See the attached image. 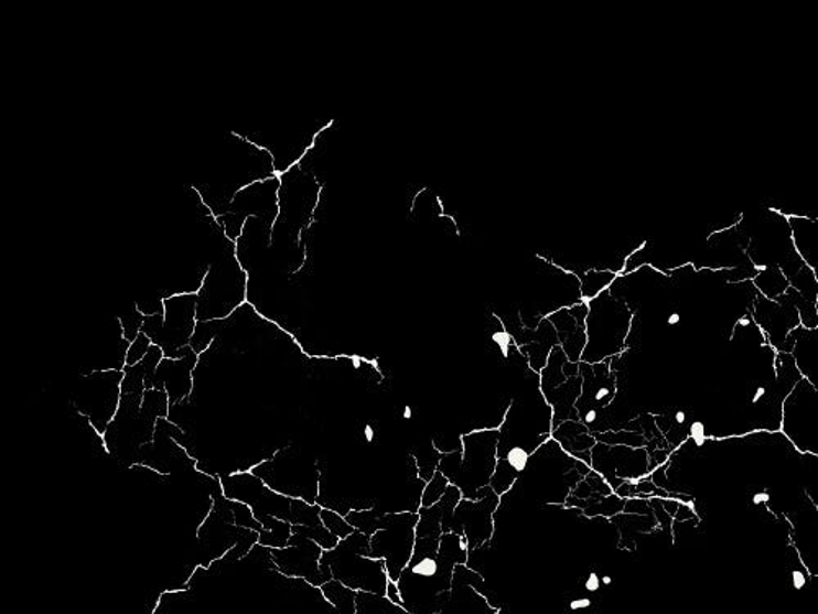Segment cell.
Listing matches in <instances>:
<instances>
[{
  "label": "cell",
  "mask_w": 818,
  "mask_h": 614,
  "mask_svg": "<svg viewBox=\"0 0 818 614\" xmlns=\"http://www.w3.org/2000/svg\"><path fill=\"white\" fill-rule=\"evenodd\" d=\"M222 325L223 320H219V322H198L194 336L191 340V347L194 349V353H197L198 356L204 354L212 346L216 336H218Z\"/></svg>",
  "instance_id": "cell-35"
},
{
  "label": "cell",
  "mask_w": 818,
  "mask_h": 614,
  "mask_svg": "<svg viewBox=\"0 0 818 614\" xmlns=\"http://www.w3.org/2000/svg\"><path fill=\"white\" fill-rule=\"evenodd\" d=\"M586 303V346L580 363H604L624 354L635 313L611 295L610 289Z\"/></svg>",
  "instance_id": "cell-5"
},
{
  "label": "cell",
  "mask_w": 818,
  "mask_h": 614,
  "mask_svg": "<svg viewBox=\"0 0 818 614\" xmlns=\"http://www.w3.org/2000/svg\"><path fill=\"white\" fill-rule=\"evenodd\" d=\"M400 418L403 421H412L416 418V408L411 407V405H405L403 408H401Z\"/></svg>",
  "instance_id": "cell-46"
},
{
  "label": "cell",
  "mask_w": 818,
  "mask_h": 614,
  "mask_svg": "<svg viewBox=\"0 0 818 614\" xmlns=\"http://www.w3.org/2000/svg\"><path fill=\"white\" fill-rule=\"evenodd\" d=\"M752 286L765 299L777 300L789 289V280L777 266H767V268L758 269L755 278L752 279Z\"/></svg>",
  "instance_id": "cell-28"
},
{
  "label": "cell",
  "mask_w": 818,
  "mask_h": 614,
  "mask_svg": "<svg viewBox=\"0 0 818 614\" xmlns=\"http://www.w3.org/2000/svg\"><path fill=\"white\" fill-rule=\"evenodd\" d=\"M418 513H381L377 532L370 536V558L385 560L390 582L397 583L411 560L416 545Z\"/></svg>",
  "instance_id": "cell-9"
},
{
  "label": "cell",
  "mask_w": 818,
  "mask_h": 614,
  "mask_svg": "<svg viewBox=\"0 0 818 614\" xmlns=\"http://www.w3.org/2000/svg\"><path fill=\"white\" fill-rule=\"evenodd\" d=\"M321 506L310 505V503L303 500H295L293 498L292 506V525L306 526V528H321Z\"/></svg>",
  "instance_id": "cell-34"
},
{
  "label": "cell",
  "mask_w": 818,
  "mask_h": 614,
  "mask_svg": "<svg viewBox=\"0 0 818 614\" xmlns=\"http://www.w3.org/2000/svg\"><path fill=\"white\" fill-rule=\"evenodd\" d=\"M786 353L793 357L803 379L818 389L817 330H807L803 325L797 326L787 336Z\"/></svg>",
  "instance_id": "cell-24"
},
{
  "label": "cell",
  "mask_w": 818,
  "mask_h": 614,
  "mask_svg": "<svg viewBox=\"0 0 818 614\" xmlns=\"http://www.w3.org/2000/svg\"><path fill=\"white\" fill-rule=\"evenodd\" d=\"M251 472L277 494L316 505L320 495V464L308 449L287 444L272 457L256 465Z\"/></svg>",
  "instance_id": "cell-7"
},
{
  "label": "cell",
  "mask_w": 818,
  "mask_h": 614,
  "mask_svg": "<svg viewBox=\"0 0 818 614\" xmlns=\"http://www.w3.org/2000/svg\"><path fill=\"white\" fill-rule=\"evenodd\" d=\"M601 582H603V586H611L613 585V577L611 575H603L601 577Z\"/></svg>",
  "instance_id": "cell-49"
},
{
  "label": "cell",
  "mask_w": 818,
  "mask_h": 614,
  "mask_svg": "<svg viewBox=\"0 0 818 614\" xmlns=\"http://www.w3.org/2000/svg\"><path fill=\"white\" fill-rule=\"evenodd\" d=\"M409 454L412 455L416 465H418L419 478H422V481L428 484V482L434 477L435 472H438L439 462H441L442 457L441 452L434 448L432 438L431 440L422 441L419 446L412 448L411 451H409Z\"/></svg>",
  "instance_id": "cell-29"
},
{
  "label": "cell",
  "mask_w": 818,
  "mask_h": 614,
  "mask_svg": "<svg viewBox=\"0 0 818 614\" xmlns=\"http://www.w3.org/2000/svg\"><path fill=\"white\" fill-rule=\"evenodd\" d=\"M323 552V548L313 539L299 535V532H292L287 548L270 549L277 572L289 579L305 580L317 589L333 580L330 570L321 567L320 560Z\"/></svg>",
  "instance_id": "cell-17"
},
{
  "label": "cell",
  "mask_w": 818,
  "mask_h": 614,
  "mask_svg": "<svg viewBox=\"0 0 818 614\" xmlns=\"http://www.w3.org/2000/svg\"><path fill=\"white\" fill-rule=\"evenodd\" d=\"M197 295H174L164 300V325L155 340L164 357L181 359L191 353L197 328Z\"/></svg>",
  "instance_id": "cell-16"
},
{
  "label": "cell",
  "mask_w": 818,
  "mask_h": 614,
  "mask_svg": "<svg viewBox=\"0 0 818 614\" xmlns=\"http://www.w3.org/2000/svg\"><path fill=\"white\" fill-rule=\"evenodd\" d=\"M198 354L191 351L181 359H164L159 363L158 369L147 383V390H162L168 394L171 407L191 398L194 391V373L197 369Z\"/></svg>",
  "instance_id": "cell-20"
},
{
  "label": "cell",
  "mask_w": 818,
  "mask_h": 614,
  "mask_svg": "<svg viewBox=\"0 0 818 614\" xmlns=\"http://www.w3.org/2000/svg\"><path fill=\"white\" fill-rule=\"evenodd\" d=\"M320 516L324 528H326L331 535L336 536L340 541L341 539L349 538V536L356 531V529L347 523L346 516L340 515V513L323 508L321 509Z\"/></svg>",
  "instance_id": "cell-36"
},
{
  "label": "cell",
  "mask_w": 818,
  "mask_h": 614,
  "mask_svg": "<svg viewBox=\"0 0 818 614\" xmlns=\"http://www.w3.org/2000/svg\"><path fill=\"white\" fill-rule=\"evenodd\" d=\"M581 586H583L584 593H588V595H596V593H600L601 589H603L600 573H598L596 570H591V572L584 577Z\"/></svg>",
  "instance_id": "cell-41"
},
{
  "label": "cell",
  "mask_w": 818,
  "mask_h": 614,
  "mask_svg": "<svg viewBox=\"0 0 818 614\" xmlns=\"http://www.w3.org/2000/svg\"><path fill=\"white\" fill-rule=\"evenodd\" d=\"M449 485L451 484H449L448 478L441 472H435L434 477L426 484L424 492H422V508H429V506H434L435 503L441 502L445 492H448Z\"/></svg>",
  "instance_id": "cell-38"
},
{
  "label": "cell",
  "mask_w": 818,
  "mask_h": 614,
  "mask_svg": "<svg viewBox=\"0 0 818 614\" xmlns=\"http://www.w3.org/2000/svg\"><path fill=\"white\" fill-rule=\"evenodd\" d=\"M588 303L581 302L570 309L559 310L549 316L559 337V346L570 363H580L586 346Z\"/></svg>",
  "instance_id": "cell-22"
},
{
  "label": "cell",
  "mask_w": 818,
  "mask_h": 614,
  "mask_svg": "<svg viewBox=\"0 0 818 614\" xmlns=\"http://www.w3.org/2000/svg\"><path fill=\"white\" fill-rule=\"evenodd\" d=\"M593 605H594V602L590 595H578V596H574V599H571L570 602L567 603V612L568 613L586 612V610L593 608Z\"/></svg>",
  "instance_id": "cell-42"
},
{
  "label": "cell",
  "mask_w": 818,
  "mask_h": 614,
  "mask_svg": "<svg viewBox=\"0 0 818 614\" xmlns=\"http://www.w3.org/2000/svg\"><path fill=\"white\" fill-rule=\"evenodd\" d=\"M279 175L256 182L239 191L229 204L226 214L218 218L219 224L225 228L226 236L232 241H238L243 226L251 217L263 218V220L276 224L279 217Z\"/></svg>",
  "instance_id": "cell-14"
},
{
  "label": "cell",
  "mask_w": 818,
  "mask_h": 614,
  "mask_svg": "<svg viewBox=\"0 0 818 614\" xmlns=\"http://www.w3.org/2000/svg\"><path fill=\"white\" fill-rule=\"evenodd\" d=\"M672 421H675L678 427H686V423H688V413H686L685 410H676L675 414H672Z\"/></svg>",
  "instance_id": "cell-47"
},
{
  "label": "cell",
  "mask_w": 818,
  "mask_h": 614,
  "mask_svg": "<svg viewBox=\"0 0 818 614\" xmlns=\"http://www.w3.org/2000/svg\"><path fill=\"white\" fill-rule=\"evenodd\" d=\"M255 518L263 526L257 545L269 549H283L289 546L290 538H292V523L266 515H255Z\"/></svg>",
  "instance_id": "cell-27"
},
{
  "label": "cell",
  "mask_w": 818,
  "mask_h": 614,
  "mask_svg": "<svg viewBox=\"0 0 818 614\" xmlns=\"http://www.w3.org/2000/svg\"><path fill=\"white\" fill-rule=\"evenodd\" d=\"M552 440L570 457L591 465V451L596 446V440L590 428L584 427L580 421H564L552 431Z\"/></svg>",
  "instance_id": "cell-25"
},
{
  "label": "cell",
  "mask_w": 818,
  "mask_h": 614,
  "mask_svg": "<svg viewBox=\"0 0 818 614\" xmlns=\"http://www.w3.org/2000/svg\"><path fill=\"white\" fill-rule=\"evenodd\" d=\"M461 500V491L449 485L441 502L419 508L415 551L397 582L403 608L409 613H441L451 595L455 567L469 562L466 539L442 532V518L454 511Z\"/></svg>",
  "instance_id": "cell-1"
},
{
  "label": "cell",
  "mask_w": 818,
  "mask_h": 614,
  "mask_svg": "<svg viewBox=\"0 0 818 614\" xmlns=\"http://www.w3.org/2000/svg\"><path fill=\"white\" fill-rule=\"evenodd\" d=\"M356 614H412L403 606L395 605L387 596L357 592Z\"/></svg>",
  "instance_id": "cell-31"
},
{
  "label": "cell",
  "mask_w": 818,
  "mask_h": 614,
  "mask_svg": "<svg viewBox=\"0 0 818 614\" xmlns=\"http://www.w3.org/2000/svg\"><path fill=\"white\" fill-rule=\"evenodd\" d=\"M581 302L580 279L543 256H537L532 272L527 276L524 299L516 306L520 323L526 328L536 330L552 313Z\"/></svg>",
  "instance_id": "cell-4"
},
{
  "label": "cell",
  "mask_w": 818,
  "mask_h": 614,
  "mask_svg": "<svg viewBox=\"0 0 818 614\" xmlns=\"http://www.w3.org/2000/svg\"><path fill=\"white\" fill-rule=\"evenodd\" d=\"M679 323H681V313L679 312L669 313L668 319H666V325L678 326Z\"/></svg>",
  "instance_id": "cell-48"
},
{
  "label": "cell",
  "mask_w": 818,
  "mask_h": 614,
  "mask_svg": "<svg viewBox=\"0 0 818 614\" xmlns=\"http://www.w3.org/2000/svg\"><path fill=\"white\" fill-rule=\"evenodd\" d=\"M708 424L704 423V421L696 420L692 421L691 424H689L688 428V437L689 440H698V438H704L708 437Z\"/></svg>",
  "instance_id": "cell-43"
},
{
  "label": "cell",
  "mask_w": 818,
  "mask_h": 614,
  "mask_svg": "<svg viewBox=\"0 0 818 614\" xmlns=\"http://www.w3.org/2000/svg\"><path fill=\"white\" fill-rule=\"evenodd\" d=\"M123 377L120 370H99L83 374L74 387V410L87 418L103 437L120 408Z\"/></svg>",
  "instance_id": "cell-10"
},
{
  "label": "cell",
  "mask_w": 818,
  "mask_h": 614,
  "mask_svg": "<svg viewBox=\"0 0 818 614\" xmlns=\"http://www.w3.org/2000/svg\"><path fill=\"white\" fill-rule=\"evenodd\" d=\"M292 532H299V535L306 536V538L313 539L316 545L323 548V551H331L336 548L340 539L336 536L331 535L324 526L321 528H306V526L292 525Z\"/></svg>",
  "instance_id": "cell-39"
},
{
  "label": "cell",
  "mask_w": 818,
  "mask_h": 614,
  "mask_svg": "<svg viewBox=\"0 0 818 614\" xmlns=\"http://www.w3.org/2000/svg\"><path fill=\"white\" fill-rule=\"evenodd\" d=\"M472 569L466 565H458L452 579L451 595L445 602L444 608L439 614H496L498 610L489 605L485 596L476 592L475 586L470 583Z\"/></svg>",
  "instance_id": "cell-23"
},
{
  "label": "cell",
  "mask_w": 818,
  "mask_h": 614,
  "mask_svg": "<svg viewBox=\"0 0 818 614\" xmlns=\"http://www.w3.org/2000/svg\"><path fill=\"white\" fill-rule=\"evenodd\" d=\"M171 403L165 391L150 389L144 391L141 413L153 417L155 420H168Z\"/></svg>",
  "instance_id": "cell-33"
},
{
  "label": "cell",
  "mask_w": 818,
  "mask_h": 614,
  "mask_svg": "<svg viewBox=\"0 0 818 614\" xmlns=\"http://www.w3.org/2000/svg\"><path fill=\"white\" fill-rule=\"evenodd\" d=\"M385 596H387V599L390 600L391 603H395V605L403 606V602H401L400 590H398L397 583L388 582L387 595Z\"/></svg>",
  "instance_id": "cell-44"
},
{
  "label": "cell",
  "mask_w": 818,
  "mask_h": 614,
  "mask_svg": "<svg viewBox=\"0 0 818 614\" xmlns=\"http://www.w3.org/2000/svg\"><path fill=\"white\" fill-rule=\"evenodd\" d=\"M581 394L578 398V417L588 410H598L603 413L617 395V373L611 369V359L604 363H580Z\"/></svg>",
  "instance_id": "cell-21"
},
{
  "label": "cell",
  "mask_w": 818,
  "mask_h": 614,
  "mask_svg": "<svg viewBox=\"0 0 818 614\" xmlns=\"http://www.w3.org/2000/svg\"><path fill=\"white\" fill-rule=\"evenodd\" d=\"M615 278H617V274H614V272L601 271V269H590V271L578 276L583 302H590V300L596 299L598 295L606 292L613 286Z\"/></svg>",
  "instance_id": "cell-30"
},
{
  "label": "cell",
  "mask_w": 818,
  "mask_h": 614,
  "mask_svg": "<svg viewBox=\"0 0 818 614\" xmlns=\"http://www.w3.org/2000/svg\"><path fill=\"white\" fill-rule=\"evenodd\" d=\"M750 313L753 322L762 330L766 344L777 353H786L787 336L800 326L799 313L786 293L777 300H767L756 293Z\"/></svg>",
  "instance_id": "cell-18"
},
{
  "label": "cell",
  "mask_w": 818,
  "mask_h": 614,
  "mask_svg": "<svg viewBox=\"0 0 818 614\" xmlns=\"http://www.w3.org/2000/svg\"><path fill=\"white\" fill-rule=\"evenodd\" d=\"M790 228V241L794 251L800 259L817 272L818 269V225L814 218L806 215H793L787 217Z\"/></svg>",
  "instance_id": "cell-26"
},
{
  "label": "cell",
  "mask_w": 818,
  "mask_h": 614,
  "mask_svg": "<svg viewBox=\"0 0 818 614\" xmlns=\"http://www.w3.org/2000/svg\"><path fill=\"white\" fill-rule=\"evenodd\" d=\"M320 563L346 589L387 595L390 579L385 560L370 558V538L362 532L354 531L349 538L341 539L336 548L324 551Z\"/></svg>",
  "instance_id": "cell-6"
},
{
  "label": "cell",
  "mask_w": 818,
  "mask_h": 614,
  "mask_svg": "<svg viewBox=\"0 0 818 614\" xmlns=\"http://www.w3.org/2000/svg\"><path fill=\"white\" fill-rule=\"evenodd\" d=\"M539 376L540 391L553 410L552 431L564 421H580L574 408L583 384L580 363H570L562 347L556 346Z\"/></svg>",
  "instance_id": "cell-11"
},
{
  "label": "cell",
  "mask_w": 818,
  "mask_h": 614,
  "mask_svg": "<svg viewBox=\"0 0 818 614\" xmlns=\"http://www.w3.org/2000/svg\"><path fill=\"white\" fill-rule=\"evenodd\" d=\"M118 320H120L121 328H123L125 340L133 343V341L140 336L147 316L138 310L137 303H134V305H131L123 315L118 316Z\"/></svg>",
  "instance_id": "cell-37"
},
{
  "label": "cell",
  "mask_w": 818,
  "mask_h": 614,
  "mask_svg": "<svg viewBox=\"0 0 818 614\" xmlns=\"http://www.w3.org/2000/svg\"><path fill=\"white\" fill-rule=\"evenodd\" d=\"M502 498L489 491L482 500L462 498L454 511L442 518V532H454L466 539L469 554L492 542L495 536V516Z\"/></svg>",
  "instance_id": "cell-13"
},
{
  "label": "cell",
  "mask_w": 818,
  "mask_h": 614,
  "mask_svg": "<svg viewBox=\"0 0 818 614\" xmlns=\"http://www.w3.org/2000/svg\"><path fill=\"white\" fill-rule=\"evenodd\" d=\"M563 506L578 509L588 518H596V516L611 518L624 509L625 500L614 494L613 488L600 474L591 471L583 481L578 482Z\"/></svg>",
  "instance_id": "cell-19"
},
{
  "label": "cell",
  "mask_w": 818,
  "mask_h": 614,
  "mask_svg": "<svg viewBox=\"0 0 818 614\" xmlns=\"http://www.w3.org/2000/svg\"><path fill=\"white\" fill-rule=\"evenodd\" d=\"M499 431H473L463 434L462 451L442 454L438 471L449 484L461 491L465 500H482L492 487L498 464Z\"/></svg>",
  "instance_id": "cell-3"
},
{
  "label": "cell",
  "mask_w": 818,
  "mask_h": 614,
  "mask_svg": "<svg viewBox=\"0 0 818 614\" xmlns=\"http://www.w3.org/2000/svg\"><path fill=\"white\" fill-rule=\"evenodd\" d=\"M552 407L540 391V376L527 369L520 376V387L512 398L498 430V459L512 448H524L536 454L547 441L552 440Z\"/></svg>",
  "instance_id": "cell-2"
},
{
  "label": "cell",
  "mask_w": 818,
  "mask_h": 614,
  "mask_svg": "<svg viewBox=\"0 0 818 614\" xmlns=\"http://www.w3.org/2000/svg\"><path fill=\"white\" fill-rule=\"evenodd\" d=\"M771 495L767 494L766 491L758 492V494L752 495V498H750V502H752L753 506H760V505H766V503H769Z\"/></svg>",
  "instance_id": "cell-45"
},
{
  "label": "cell",
  "mask_w": 818,
  "mask_h": 614,
  "mask_svg": "<svg viewBox=\"0 0 818 614\" xmlns=\"http://www.w3.org/2000/svg\"><path fill=\"white\" fill-rule=\"evenodd\" d=\"M818 389L800 379L783 401V420L779 430L786 434L797 451L818 454Z\"/></svg>",
  "instance_id": "cell-12"
},
{
  "label": "cell",
  "mask_w": 818,
  "mask_h": 614,
  "mask_svg": "<svg viewBox=\"0 0 818 614\" xmlns=\"http://www.w3.org/2000/svg\"><path fill=\"white\" fill-rule=\"evenodd\" d=\"M248 274L236 258V245L209 265L197 293V322L228 320L248 303Z\"/></svg>",
  "instance_id": "cell-8"
},
{
  "label": "cell",
  "mask_w": 818,
  "mask_h": 614,
  "mask_svg": "<svg viewBox=\"0 0 818 614\" xmlns=\"http://www.w3.org/2000/svg\"><path fill=\"white\" fill-rule=\"evenodd\" d=\"M151 346H153V341L144 335V333H140V336L130 344V349H128L127 354V366H137V364H140L147 357V354L150 353Z\"/></svg>",
  "instance_id": "cell-40"
},
{
  "label": "cell",
  "mask_w": 818,
  "mask_h": 614,
  "mask_svg": "<svg viewBox=\"0 0 818 614\" xmlns=\"http://www.w3.org/2000/svg\"><path fill=\"white\" fill-rule=\"evenodd\" d=\"M787 577H789L790 586L796 592H803L807 583L810 582V572L804 563L799 549L790 542L787 548Z\"/></svg>",
  "instance_id": "cell-32"
},
{
  "label": "cell",
  "mask_w": 818,
  "mask_h": 614,
  "mask_svg": "<svg viewBox=\"0 0 818 614\" xmlns=\"http://www.w3.org/2000/svg\"><path fill=\"white\" fill-rule=\"evenodd\" d=\"M223 495L228 500L245 503L255 515L272 516L292 523L293 498L283 497L267 487L252 472L226 475L219 478Z\"/></svg>",
  "instance_id": "cell-15"
}]
</instances>
